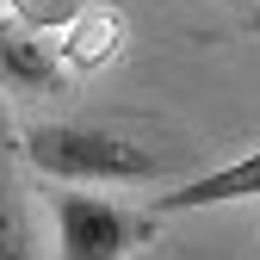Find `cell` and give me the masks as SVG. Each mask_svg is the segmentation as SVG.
Returning <instances> with one entry per match:
<instances>
[{
    "instance_id": "6da1fadb",
    "label": "cell",
    "mask_w": 260,
    "mask_h": 260,
    "mask_svg": "<svg viewBox=\"0 0 260 260\" xmlns=\"http://www.w3.org/2000/svg\"><path fill=\"white\" fill-rule=\"evenodd\" d=\"M25 161L50 180H149L155 155L143 143L118 137V130H93V124H38L25 137Z\"/></svg>"
},
{
    "instance_id": "7a4b0ae2",
    "label": "cell",
    "mask_w": 260,
    "mask_h": 260,
    "mask_svg": "<svg viewBox=\"0 0 260 260\" xmlns=\"http://www.w3.org/2000/svg\"><path fill=\"white\" fill-rule=\"evenodd\" d=\"M56 236L69 260H118L155 236V217H137L100 192H56Z\"/></svg>"
},
{
    "instance_id": "3957f363",
    "label": "cell",
    "mask_w": 260,
    "mask_h": 260,
    "mask_svg": "<svg viewBox=\"0 0 260 260\" xmlns=\"http://www.w3.org/2000/svg\"><path fill=\"white\" fill-rule=\"evenodd\" d=\"M236 199H260V149L230 161V168H211L199 180H186L174 192H161L155 199V217H168V211H205V205H236Z\"/></svg>"
},
{
    "instance_id": "277c9868",
    "label": "cell",
    "mask_w": 260,
    "mask_h": 260,
    "mask_svg": "<svg viewBox=\"0 0 260 260\" xmlns=\"http://www.w3.org/2000/svg\"><path fill=\"white\" fill-rule=\"evenodd\" d=\"M0 81H13L25 93H50L62 87V56L44 50V31L13 25V31H0Z\"/></svg>"
},
{
    "instance_id": "5b68a950",
    "label": "cell",
    "mask_w": 260,
    "mask_h": 260,
    "mask_svg": "<svg viewBox=\"0 0 260 260\" xmlns=\"http://www.w3.org/2000/svg\"><path fill=\"white\" fill-rule=\"evenodd\" d=\"M118 38H124V19L112 7H93L87 0V7L62 25V62H69V69H100V62H112Z\"/></svg>"
},
{
    "instance_id": "8992f818",
    "label": "cell",
    "mask_w": 260,
    "mask_h": 260,
    "mask_svg": "<svg viewBox=\"0 0 260 260\" xmlns=\"http://www.w3.org/2000/svg\"><path fill=\"white\" fill-rule=\"evenodd\" d=\"M25 223H19V192L7 174V124H0V254H25Z\"/></svg>"
},
{
    "instance_id": "52a82bcc",
    "label": "cell",
    "mask_w": 260,
    "mask_h": 260,
    "mask_svg": "<svg viewBox=\"0 0 260 260\" xmlns=\"http://www.w3.org/2000/svg\"><path fill=\"white\" fill-rule=\"evenodd\" d=\"M7 7H13V19L31 25V31H62L87 0H7Z\"/></svg>"
}]
</instances>
